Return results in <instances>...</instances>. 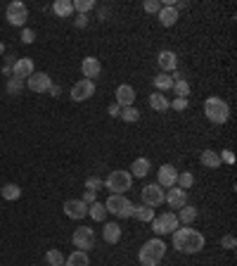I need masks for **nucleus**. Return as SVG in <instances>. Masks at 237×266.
<instances>
[{
  "mask_svg": "<svg viewBox=\"0 0 237 266\" xmlns=\"http://www.w3.org/2000/svg\"><path fill=\"white\" fill-rule=\"evenodd\" d=\"M171 235H173V247L183 254H197L206 247V238L197 228H188L185 226V228H176Z\"/></svg>",
  "mask_w": 237,
  "mask_h": 266,
  "instance_id": "nucleus-1",
  "label": "nucleus"
},
{
  "mask_svg": "<svg viewBox=\"0 0 237 266\" xmlns=\"http://www.w3.org/2000/svg\"><path fill=\"white\" fill-rule=\"evenodd\" d=\"M164 254H166V243L154 238V240H147V243L140 247L138 259H140L142 266H159L164 259Z\"/></svg>",
  "mask_w": 237,
  "mask_h": 266,
  "instance_id": "nucleus-2",
  "label": "nucleus"
},
{
  "mask_svg": "<svg viewBox=\"0 0 237 266\" xmlns=\"http://www.w3.org/2000/svg\"><path fill=\"white\" fill-rule=\"evenodd\" d=\"M204 114H206V119L211 124H225L228 116H230V107H228V103L223 98L211 95L204 100Z\"/></svg>",
  "mask_w": 237,
  "mask_h": 266,
  "instance_id": "nucleus-3",
  "label": "nucleus"
},
{
  "mask_svg": "<svg viewBox=\"0 0 237 266\" xmlns=\"http://www.w3.org/2000/svg\"><path fill=\"white\" fill-rule=\"evenodd\" d=\"M107 190H112V195H123L126 190H130V185H133V176H130L128 171L123 169H116V171H109L107 181Z\"/></svg>",
  "mask_w": 237,
  "mask_h": 266,
  "instance_id": "nucleus-4",
  "label": "nucleus"
},
{
  "mask_svg": "<svg viewBox=\"0 0 237 266\" xmlns=\"http://www.w3.org/2000/svg\"><path fill=\"white\" fill-rule=\"evenodd\" d=\"M104 209L119 219L133 216V202H130L126 195H109V200L104 202Z\"/></svg>",
  "mask_w": 237,
  "mask_h": 266,
  "instance_id": "nucleus-5",
  "label": "nucleus"
},
{
  "mask_svg": "<svg viewBox=\"0 0 237 266\" xmlns=\"http://www.w3.org/2000/svg\"><path fill=\"white\" fill-rule=\"evenodd\" d=\"M149 224H152V231H154L156 235H171V233L178 228V216L176 214H171V212H166V214L154 216Z\"/></svg>",
  "mask_w": 237,
  "mask_h": 266,
  "instance_id": "nucleus-6",
  "label": "nucleus"
},
{
  "mask_svg": "<svg viewBox=\"0 0 237 266\" xmlns=\"http://www.w3.org/2000/svg\"><path fill=\"white\" fill-rule=\"evenodd\" d=\"M71 243H74V247H78L81 252H88V250H93L95 245V233L90 226H78L74 233H71Z\"/></svg>",
  "mask_w": 237,
  "mask_h": 266,
  "instance_id": "nucleus-7",
  "label": "nucleus"
},
{
  "mask_svg": "<svg viewBox=\"0 0 237 266\" xmlns=\"http://www.w3.org/2000/svg\"><path fill=\"white\" fill-rule=\"evenodd\" d=\"M140 192H142V205H147V207H159L166 200V190L159 183H147Z\"/></svg>",
  "mask_w": 237,
  "mask_h": 266,
  "instance_id": "nucleus-8",
  "label": "nucleus"
},
{
  "mask_svg": "<svg viewBox=\"0 0 237 266\" xmlns=\"http://www.w3.org/2000/svg\"><path fill=\"white\" fill-rule=\"evenodd\" d=\"M29 19V7L21 3V0H14L7 5V21L12 24V27H24Z\"/></svg>",
  "mask_w": 237,
  "mask_h": 266,
  "instance_id": "nucleus-9",
  "label": "nucleus"
},
{
  "mask_svg": "<svg viewBox=\"0 0 237 266\" xmlns=\"http://www.w3.org/2000/svg\"><path fill=\"white\" fill-rule=\"evenodd\" d=\"M93 95H95V81H90V79H81L71 88V100L74 103H83V100H88Z\"/></svg>",
  "mask_w": 237,
  "mask_h": 266,
  "instance_id": "nucleus-10",
  "label": "nucleus"
},
{
  "mask_svg": "<svg viewBox=\"0 0 237 266\" xmlns=\"http://www.w3.org/2000/svg\"><path fill=\"white\" fill-rule=\"evenodd\" d=\"M27 86H29V90H34V93H47L50 86H52V81H50V76H47L45 71H34V74L27 79Z\"/></svg>",
  "mask_w": 237,
  "mask_h": 266,
  "instance_id": "nucleus-11",
  "label": "nucleus"
},
{
  "mask_svg": "<svg viewBox=\"0 0 237 266\" xmlns=\"http://www.w3.org/2000/svg\"><path fill=\"white\" fill-rule=\"evenodd\" d=\"M164 202H169L171 209H183V207L188 205V190H183V188L173 185V188H169V190H166V200H164Z\"/></svg>",
  "mask_w": 237,
  "mask_h": 266,
  "instance_id": "nucleus-12",
  "label": "nucleus"
},
{
  "mask_svg": "<svg viewBox=\"0 0 237 266\" xmlns=\"http://www.w3.org/2000/svg\"><path fill=\"white\" fill-rule=\"evenodd\" d=\"M156 178H159V185L162 188H173L178 181V171L173 164H162L159 171H156Z\"/></svg>",
  "mask_w": 237,
  "mask_h": 266,
  "instance_id": "nucleus-13",
  "label": "nucleus"
},
{
  "mask_svg": "<svg viewBox=\"0 0 237 266\" xmlns=\"http://www.w3.org/2000/svg\"><path fill=\"white\" fill-rule=\"evenodd\" d=\"M156 64H159V69H162L164 74H171V71L178 69V55L173 50H162V53L156 55Z\"/></svg>",
  "mask_w": 237,
  "mask_h": 266,
  "instance_id": "nucleus-14",
  "label": "nucleus"
},
{
  "mask_svg": "<svg viewBox=\"0 0 237 266\" xmlns=\"http://www.w3.org/2000/svg\"><path fill=\"white\" fill-rule=\"evenodd\" d=\"M64 214H67L69 219L81 221V219L88 216V205H83L81 200H67V202H64Z\"/></svg>",
  "mask_w": 237,
  "mask_h": 266,
  "instance_id": "nucleus-15",
  "label": "nucleus"
},
{
  "mask_svg": "<svg viewBox=\"0 0 237 266\" xmlns=\"http://www.w3.org/2000/svg\"><path fill=\"white\" fill-rule=\"evenodd\" d=\"M133 103H136V90H133V86L121 83V86L116 88V105H119V107H130Z\"/></svg>",
  "mask_w": 237,
  "mask_h": 266,
  "instance_id": "nucleus-16",
  "label": "nucleus"
},
{
  "mask_svg": "<svg viewBox=\"0 0 237 266\" xmlns=\"http://www.w3.org/2000/svg\"><path fill=\"white\" fill-rule=\"evenodd\" d=\"M31 74H34V60H29V57H21V60L14 62V69H12V76H14V79H21V81H27Z\"/></svg>",
  "mask_w": 237,
  "mask_h": 266,
  "instance_id": "nucleus-17",
  "label": "nucleus"
},
{
  "mask_svg": "<svg viewBox=\"0 0 237 266\" xmlns=\"http://www.w3.org/2000/svg\"><path fill=\"white\" fill-rule=\"evenodd\" d=\"M81 71H83V76H86V79H90V81H93L95 76H100V71H102L100 60H97V57H83Z\"/></svg>",
  "mask_w": 237,
  "mask_h": 266,
  "instance_id": "nucleus-18",
  "label": "nucleus"
},
{
  "mask_svg": "<svg viewBox=\"0 0 237 266\" xmlns=\"http://www.w3.org/2000/svg\"><path fill=\"white\" fill-rule=\"evenodd\" d=\"M149 169H152L149 159L147 157H138L136 162L130 164V176H133V178H145L149 174Z\"/></svg>",
  "mask_w": 237,
  "mask_h": 266,
  "instance_id": "nucleus-19",
  "label": "nucleus"
},
{
  "mask_svg": "<svg viewBox=\"0 0 237 266\" xmlns=\"http://www.w3.org/2000/svg\"><path fill=\"white\" fill-rule=\"evenodd\" d=\"M102 238H104V243H109V245H116V243L121 240V226L119 224H104V228H102Z\"/></svg>",
  "mask_w": 237,
  "mask_h": 266,
  "instance_id": "nucleus-20",
  "label": "nucleus"
},
{
  "mask_svg": "<svg viewBox=\"0 0 237 266\" xmlns=\"http://www.w3.org/2000/svg\"><path fill=\"white\" fill-rule=\"evenodd\" d=\"M52 12L60 17V19H67L74 14V3L71 0H55L52 3Z\"/></svg>",
  "mask_w": 237,
  "mask_h": 266,
  "instance_id": "nucleus-21",
  "label": "nucleus"
},
{
  "mask_svg": "<svg viewBox=\"0 0 237 266\" xmlns=\"http://www.w3.org/2000/svg\"><path fill=\"white\" fill-rule=\"evenodd\" d=\"M156 17H159V21H162V27H173V24L178 21L176 7H166V5H164L162 10H159V14H156Z\"/></svg>",
  "mask_w": 237,
  "mask_h": 266,
  "instance_id": "nucleus-22",
  "label": "nucleus"
},
{
  "mask_svg": "<svg viewBox=\"0 0 237 266\" xmlns=\"http://www.w3.org/2000/svg\"><path fill=\"white\" fill-rule=\"evenodd\" d=\"M178 216V224H183V226H190L192 221H197V216H199V212H197V207L192 205H185L183 209H180V214H176Z\"/></svg>",
  "mask_w": 237,
  "mask_h": 266,
  "instance_id": "nucleus-23",
  "label": "nucleus"
},
{
  "mask_svg": "<svg viewBox=\"0 0 237 266\" xmlns=\"http://www.w3.org/2000/svg\"><path fill=\"white\" fill-rule=\"evenodd\" d=\"M169 105H171V100L164 95V93H152V95H149V107L154 109V112H166Z\"/></svg>",
  "mask_w": 237,
  "mask_h": 266,
  "instance_id": "nucleus-24",
  "label": "nucleus"
},
{
  "mask_svg": "<svg viewBox=\"0 0 237 266\" xmlns=\"http://www.w3.org/2000/svg\"><path fill=\"white\" fill-rule=\"evenodd\" d=\"M64 266H90V259L86 252L76 250V252H71L69 257H64Z\"/></svg>",
  "mask_w": 237,
  "mask_h": 266,
  "instance_id": "nucleus-25",
  "label": "nucleus"
},
{
  "mask_svg": "<svg viewBox=\"0 0 237 266\" xmlns=\"http://www.w3.org/2000/svg\"><path fill=\"white\" fill-rule=\"evenodd\" d=\"M133 216H136L138 221H142V224H149V221L154 219V209L147 205H133Z\"/></svg>",
  "mask_w": 237,
  "mask_h": 266,
  "instance_id": "nucleus-26",
  "label": "nucleus"
},
{
  "mask_svg": "<svg viewBox=\"0 0 237 266\" xmlns=\"http://www.w3.org/2000/svg\"><path fill=\"white\" fill-rule=\"evenodd\" d=\"M199 162H202L204 166H209V169H218V166H221V155L214 150H204L202 155H199Z\"/></svg>",
  "mask_w": 237,
  "mask_h": 266,
  "instance_id": "nucleus-27",
  "label": "nucleus"
},
{
  "mask_svg": "<svg viewBox=\"0 0 237 266\" xmlns=\"http://www.w3.org/2000/svg\"><path fill=\"white\" fill-rule=\"evenodd\" d=\"M88 214H90V219H93V221H97V224H102V221L107 219V209H104V205H102V202H97V200H95L93 205H88Z\"/></svg>",
  "mask_w": 237,
  "mask_h": 266,
  "instance_id": "nucleus-28",
  "label": "nucleus"
},
{
  "mask_svg": "<svg viewBox=\"0 0 237 266\" xmlns=\"http://www.w3.org/2000/svg\"><path fill=\"white\" fill-rule=\"evenodd\" d=\"M154 88H156V93H166V90H171L173 88V76H169V74H159V76H154Z\"/></svg>",
  "mask_w": 237,
  "mask_h": 266,
  "instance_id": "nucleus-29",
  "label": "nucleus"
},
{
  "mask_svg": "<svg viewBox=\"0 0 237 266\" xmlns=\"http://www.w3.org/2000/svg\"><path fill=\"white\" fill-rule=\"evenodd\" d=\"M0 195L12 202V200H19V198H21V188H19V185H14V183H7V185H3Z\"/></svg>",
  "mask_w": 237,
  "mask_h": 266,
  "instance_id": "nucleus-30",
  "label": "nucleus"
},
{
  "mask_svg": "<svg viewBox=\"0 0 237 266\" xmlns=\"http://www.w3.org/2000/svg\"><path fill=\"white\" fill-rule=\"evenodd\" d=\"M119 116H121L126 124H136L138 119H140V109L133 107V105H130V107H121V114Z\"/></svg>",
  "mask_w": 237,
  "mask_h": 266,
  "instance_id": "nucleus-31",
  "label": "nucleus"
},
{
  "mask_svg": "<svg viewBox=\"0 0 237 266\" xmlns=\"http://www.w3.org/2000/svg\"><path fill=\"white\" fill-rule=\"evenodd\" d=\"M173 93H176V98H188L190 95V83L185 81V79H176L173 81Z\"/></svg>",
  "mask_w": 237,
  "mask_h": 266,
  "instance_id": "nucleus-32",
  "label": "nucleus"
},
{
  "mask_svg": "<svg viewBox=\"0 0 237 266\" xmlns=\"http://www.w3.org/2000/svg\"><path fill=\"white\" fill-rule=\"evenodd\" d=\"M45 261L50 266H64V254H62L60 250H50V252L45 254Z\"/></svg>",
  "mask_w": 237,
  "mask_h": 266,
  "instance_id": "nucleus-33",
  "label": "nucleus"
},
{
  "mask_svg": "<svg viewBox=\"0 0 237 266\" xmlns=\"http://www.w3.org/2000/svg\"><path fill=\"white\" fill-rule=\"evenodd\" d=\"M178 188H183V190H188V188H192V183H195V176L190 174V171H183V174H178Z\"/></svg>",
  "mask_w": 237,
  "mask_h": 266,
  "instance_id": "nucleus-34",
  "label": "nucleus"
},
{
  "mask_svg": "<svg viewBox=\"0 0 237 266\" xmlns=\"http://www.w3.org/2000/svg\"><path fill=\"white\" fill-rule=\"evenodd\" d=\"M162 7H164V3H159V0H145V3H142V10L147 14H159Z\"/></svg>",
  "mask_w": 237,
  "mask_h": 266,
  "instance_id": "nucleus-35",
  "label": "nucleus"
},
{
  "mask_svg": "<svg viewBox=\"0 0 237 266\" xmlns=\"http://www.w3.org/2000/svg\"><path fill=\"white\" fill-rule=\"evenodd\" d=\"M93 7H95V3H93V0H76V3H74V12L86 14V12H90Z\"/></svg>",
  "mask_w": 237,
  "mask_h": 266,
  "instance_id": "nucleus-36",
  "label": "nucleus"
},
{
  "mask_svg": "<svg viewBox=\"0 0 237 266\" xmlns=\"http://www.w3.org/2000/svg\"><path fill=\"white\" fill-rule=\"evenodd\" d=\"M24 88V81H21V79H10V81H7V93H10V95H17V93H19V90Z\"/></svg>",
  "mask_w": 237,
  "mask_h": 266,
  "instance_id": "nucleus-37",
  "label": "nucleus"
},
{
  "mask_svg": "<svg viewBox=\"0 0 237 266\" xmlns=\"http://www.w3.org/2000/svg\"><path fill=\"white\" fill-rule=\"evenodd\" d=\"M102 185H104V183H102V178H97V176H90L88 181H86V190H93V192H97V190H100V188H102Z\"/></svg>",
  "mask_w": 237,
  "mask_h": 266,
  "instance_id": "nucleus-38",
  "label": "nucleus"
},
{
  "mask_svg": "<svg viewBox=\"0 0 237 266\" xmlns=\"http://www.w3.org/2000/svg\"><path fill=\"white\" fill-rule=\"evenodd\" d=\"M221 247H223V250H235L237 247L235 235H223V238H221Z\"/></svg>",
  "mask_w": 237,
  "mask_h": 266,
  "instance_id": "nucleus-39",
  "label": "nucleus"
},
{
  "mask_svg": "<svg viewBox=\"0 0 237 266\" xmlns=\"http://www.w3.org/2000/svg\"><path fill=\"white\" fill-rule=\"evenodd\" d=\"M188 98H176V100H173V103L169 105V107H173L176 109V112H183V109H188Z\"/></svg>",
  "mask_w": 237,
  "mask_h": 266,
  "instance_id": "nucleus-40",
  "label": "nucleus"
},
{
  "mask_svg": "<svg viewBox=\"0 0 237 266\" xmlns=\"http://www.w3.org/2000/svg\"><path fill=\"white\" fill-rule=\"evenodd\" d=\"M95 200H97V192L86 190V192H83V198H81V202H83V205H93Z\"/></svg>",
  "mask_w": 237,
  "mask_h": 266,
  "instance_id": "nucleus-41",
  "label": "nucleus"
},
{
  "mask_svg": "<svg viewBox=\"0 0 237 266\" xmlns=\"http://www.w3.org/2000/svg\"><path fill=\"white\" fill-rule=\"evenodd\" d=\"M21 41H24V43H34L36 41V34L31 31V29H24V31H21Z\"/></svg>",
  "mask_w": 237,
  "mask_h": 266,
  "instance_id": "nucleus-42",
  "label": "nucleus"
},
{
  "mask_svg": "<svg viewBox=\"0 0 237 266\" xmlns=\"http://www.w3.org/2000/svg\"><path fill=\"white\" fill-rule=\"evenodd\" d=\"M74 24H76V27H78V29H83V27H86V24H88V17H86V14H76Z\"/></svg>",
  "mask_w": 237,
  "mask_h": 266,
  "instance_id": "nucleus-43",
  "label": "nucleus"
},
{
  "mask_svg": "<svg viewBox=\"0 0 237 266\" xmlns=\"http://www.w3.org/2000/svg\"><path fill=\"white\" fill-rule=\"evenodd\" d=\"M121 114V107H119V105H109V116H119Z\"/></svg>",
  "mask_w": 237,
  "mask_h": 266,
  "instance_id": "nucleus-44",
  "label": "nucleus"
},
{
  "mask_svg": "<svg viewBox=\"0 0 237 266\" xmlns=\"http://www.w3.org/2000/svg\"><path fill=\"white\" fill-rule=\"evenodd\" d=\"M185 7H188V3H185V0H183V3H178V5H176V12H178V10H185Z\"/></svg>",
  "mask_w": 237,
  "mask_h": 266,
  "instance_id": "nucleus-45",
  "label": "nucleus"
},
{
  "mask_svg": "<svg viewBox=\"0 0 237 266\" xmlns=\"http://www.w3.org/2000/svg\"><path fill=\"white\" fill-rule=\"evenodd\" d=\"M3 53H5V45H3V43H0V55H3Z\"/></svg>",
  "mask_w": 237,
  "mask_h": 266,
  "instance_id": "nucleus-46",
  "label": "nucleus"
}]
</instances>
